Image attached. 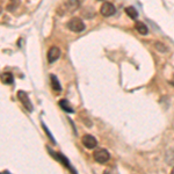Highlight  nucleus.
<instances>
[{
    "label": "nucleus",
    "instance_id": "nucleus-1",
    "mask_svg": "<svg viewBox=\"0 0 174 174\" xmlns=\"http://www.w3.org/2000/svg\"><path fill=\"white\" fill-rule=\"evenodd\" d=\"M80 7V1L79 0H65L62 5L58 6V8L56 9V13L63 17V15H69L72 14Z\"/></svg>",
    "mask_w": 174,
    "mask_h": 174
},
{
    "label": "nucleus",
    "instance_id": "nucleus-2",
    "mask_svg": "<svg viewBox=\"0 0 174 174\" xmlns=\"http://www.w3.org/2000/svg\"><path fill=\"white\" fill-rule=\"evenodd\" d=\"M66 26L73 33H81L85 30V23L82 22L80 17H72L70 21L67 22Z\"/></svg>",
    "mask_w": 174,
    "mask_h": 174
},
{
    "label": "nucleus",
    "instance_id": "nucleus-3",
    "mask_svg": "<svg viewBox=\"0 0 174 174\" xmlns=\"http://www.w3.org/2000/svg\"><path fill=\"white\" fill-rule=\"evenodd\" d=\"M93 156H94V160L99 164L107 163L109 159H110V154H109V152L106 149H100Z\"/></svg>",
    "mask_w": 174,
    "mask_h": 174
},
{
    "label": "nucleus",
    "instance_id": "nucleus-4",
    "mask_svg": "<svg viewBox=\"0 0 174 174\" xmlns=\"http://www.w3.org/2000/svg\"><path fill=\"white\" fill-rule=\"evenodd\" d=\"M17 98H19V100L21 101V104H23V107L27 109L28 112H33V104H32V101H30L27 93L23 92V91H19L17 92Z\"/></svg>",
    "mask_w": 174,
    "mask_h": 174
},
{
    "label": "nucleus",
    "instance_id": "nucleus-5",
    "mask_svg": "<svg viewBox=\"0 0 174 174\" xmlns=\"http://www.w3.org/2000/svg\"><path fill=\"white\" fill-rule=\"evenodd\" d=\"M100 13L104 17H112V15H114L116 13V8H115V6L112 2H104L102 6H101V8H100Z\"/></svg>",
    "mask_w": 174,
    "mask_h": 174
},
{
    "label": "nucleus",
    "instance_id": "nucleus-6",
    "mask_svg": "<svg viewBox=\"0 0 174 174\" xmlns=\"http://www.w3.org/2000/svg\"><path fill=\"white\" fill-rule=\"evenodd\" d=\"M48 150H49V152L51 153V157H54L56 160L60 161V163L63 164V165H64V166H65L67 169H70V171H72V172H74V173H76V169L71 166L70 161H69V160H67V159H66V158L64 157L63 154H60V153H58V152H55V151H51L50 149H48Z\"/></svg>",
    "mask_w": 174,
    "mask_h": 174
},
{
    "label": "nucleus",
    "instance_id": "nucleus-7",
    "mask_svg": "<svg viewBox=\"0 0 174 174\" xmlns=\"http://www.w3.org/2000/svg\"><path fill=\"white\" fill-rule=\"evenodd\" d=\"M82 145L88 149V150H92L94 147L98 145V141L95 139V137L92 135H84L81 138Z\"/></svg>",
    "mask_w": 174,
    "mask_h": 174
},
{
    "label": "nucleus",
    "instance_id": "nucleus-8",
    "mask_svg": "<svg viewBox=\"0 0 174 174\" xmlns=\"http://www.w3.org/2000/svg\"><path fill=\"white\" fill-rule=\"evenodd\" d=\"M48 62L49 63H54L60 57V49L57 47H51L48 51Z\"/></svg>",
    "mask_w": 174,
    "mask_h": 174
},
{
    "label": "nucleus",
    "instance_id": "nucleus-9",
    "mask_svg": "<svg viewBox=\"0 0 174 174\" xmlns=\"http://www.w3.org/2000/svg\"><path fill=\"white\" fill-rule=\"evenodd\" d=\"M0 80L4 82V84H7V85H11L14 82V77L12 74L11 72H5L0 76Z\"/></svg>",
    "mask_w": 174,
    "mask_h": 174
},
{
    "label": "nucleus",
    "instance_id": "nucleus-10",
    "mask_svg": "<svg viewBox=\"0 0 174 174\" xmlns=\"http://www.w3.org/2000/svg\"><path fill=\"white\" fill-rule=\"evenodd\" d=\"M135 28H136V30L141 34V35H147V34H149V29H147L146 25L141 21H137L136 23H135Z\"/></svg>",
    "mask_w": 174,
    "mask_h": 174
},
{
    "label": "nucleus",
    "instance_id": "nucleus-11",
    "mask_svg": "<svg viewBox=\"0 0 174 174\" xmlns=\"http://www.w3.org/2000/svg\"><path fill=\"white\" fill-rule=\"evenodd\" d=\"M50 79H51V87H52V89L56 91L57 93H59L62 91V86H60V82L58 80V78L56 76H54V74H51Z\"/></svg>",
    "mask_w": 174,
    "mask_h": 174
},
{
    "label": "nucleus",
    "instance_id": "nucleus-12",
    "mask_svg": "<svg viewBox=\"0 0 174 174\" xmlns=\"http://www.w3.org/2000/svg\"><path fill=\"white\" fill-rule=\"evenodd\" d=\"M59 106L62 107V109H63V110H65L66 113H74V109H73V107L71 106L70 102H69L67 100H65V99L60 100Z\"/></svg>",
    "mask_w": 174,
    "mask_h": 174
},
{
    "label": "nucleus",
    "instance_id": "nucleus-13",
    "mask_svg": "<svg viewBox=\"0 0 174 174\" xmlns=\"http://www.w3.org/2000/svg\"><path fill=\"white\" fill-rule=\"evenodd\" d=\"M125 13H127V15L132 19V20H136L137 17H138V12L137 9L134 7V6H128L127 8H125Z\"/></svg>",
    "mask_w": 174,
    "mask_h": 174
},
{
    "label": "nucleus",
    "instance_id": "nucleus-14",
    "mask_svg": "<svg viewBox=\"0 0 174 174\" xmlns=\"http://www.w3.org/2000/svg\"><path fill=\"white\" fill-rule=\"evenodd\" d=\"M154 48L158 50V52H160V54H166V52H168V47L166 45L165 43L163 42H156L154 43Z\"/></svg>",
    "mask_w": 174,
    "mask_h": 174
},
{
    "label": "nucleus",
    "instance_id": "nucleus-15",
    "mask_svg": "<svg viewBox=\"0 0 174 174\" xmlns=\"http://www.w3.org/2000/svg\"><path fill=\"white\" fill-rule=\"evenodd\" d=\"M19 4H20V0H9V4L7 5V9L12 12L14 8H17Z\"/></svg>",
    "mask_w": 174,
    "mask_h": 174
},
{
    "label": "nucleus",
    "instance_id": "nucleus-16",
    "mask_svg": "<svg viewBox=\"0 0 174 174\" xmlns=\"http://www.w3.org/2000/svg\"><path fill=\"white\" fill-rule=\"evenodd\" d=\"M43 129H44V130H45V132H47V134H48V136H49V138H50V139H51V142H54V144H55V143H56V142H55L54 137H52V135H51V134H50V131L48 130V128H47V125H45V124H43Z\"/></svg>",
    "mask_w": 174,
    "mask_h": 174
},
{
    "label": "nucleus",
    "instance_id": "nucleus-17",
    "mask_svg": "<svg viewBox=\"0 0 174 174\" xmlns=\"http://www.w3.org/2000/svg\"><path fill=\"white\" fill-rule=\"evenodd\" d=\"M172 173H173V174H174V167H173V169H172Z\"/></svg>",
    "mask_w": 174,
    "mask_h": 174
}]
</instances>
